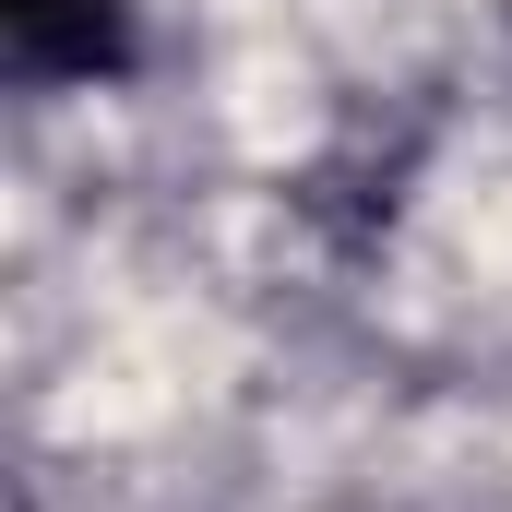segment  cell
Wrapping results in <instances>:
<instances>
[{"mask_svg":"<svg viewBox=\"0 0 512 512\" xmlns=\"http://www.w3.org/2000/svg\"><path fill=\"white\" fill-rule=\"evenodd\" d=\"M143 72V0H0L12 96H108Z\"/></svg>","mask_w":512,"mask_h":512,"instance_id":"cell-1","label":"cell"},{"mask_svg":"<svg viewBox=\"0 0 512 512\" xmlns=\"http://www.w3.org/2000/svg\"><path fill=\"white\" fill-rule=\"evenodd\" d=\"M501 24H512V0H501Z\"/></svg>","mask_w":512,"mask_h":512,"instance_id":"cell-2","label":"cell"}]
</instances>
